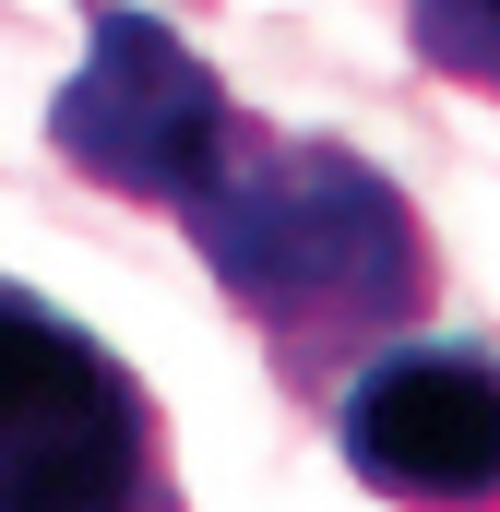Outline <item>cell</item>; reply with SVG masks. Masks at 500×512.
Segmentation results:
<instances>
[{
  "mask_svg": "<svg viewBox=\"0 0 500 512\" xmlns=\"http://www.w3.org/2000/svg\"><path fill=\"white\" fill-rule=\"evenodd\" d=\"M108 393H131V370L60 310V298H36V286L0 274V441H36V429L84 417V405H108Z\"/></svg>",
  "mask_w": 500,
  "mask_h": 512,
  "instance_id": "277c9868",
  "label": "cell"
},
{
  "mask_svg": "<svg viewBox=\"0 0 500 512\" xmlns=\"http://www.w3.org/2000/svg\"><path fill=\"white\" fill-rule=\"evenodd\" d=\"M167 215L227 286V310L262 334L286 393H346V370L417 334L441 298L429 215L334 131H274L239 108V131L203 155V179Z\"/></svg>",
  "mask_w": 500,
  "mask_h": 512,
  "instance_id": "6da1fadb",
  "label": "cell"
},
{
  "mask_svg": "<svg viewBox=\"0 0 500 512\" xmlns=\"http://www.w3.org/2000/svg\"><path fill=\"white\" fill-rule=\"evenodd\" d=\"M405 36L441 84L465 96H500V0H405Z\"/></svg>",
  "mask_w": 500,
  "mask_h": 512,
  "instance_id": "5b68a950",
  "label": "cell"
},
{
  "mask_svg": "<svg viewBox=\"0 0 500 512\" xmlns=\"http://www.w3.org/2000/svg\"><path fill=\"white\" fill-rule=\"evenodd\" d=\"M334 453L393 512H500V346L393 334L334 393Z\"/></svg>",
  "mask_w": 500,
  "mask_h": 512,
  "instance_id": "3957f363",
  "label": "cell"
},
{
  "mask_svg": "<svg viewBox=\"0 0 500 512\" xmlns=\"http://www.w3.org/2000/svg\"><path fill=\"white\" fill-rule=\"evenodd\" d=\"M84 24L96 36H84V72L48 96V143H60L72 179L167 215L203 179V155L239 131V96L215 84V60L179 24H155L131 0H84Z\"/></svg>",
  "mask_w": 500,
  "mask_h": 512,
  "instance_id": "7a4b0ae2",
  "label": "cell"
}]
</instances>
